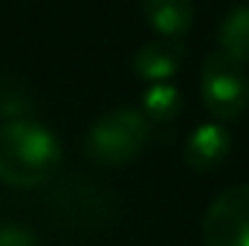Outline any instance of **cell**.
I'll return each instance as SVG.
<instances>
[{"label": "cell", "mask_w": 249, "mask_h": 246, "mask_svg": "<svg viewBox=\"0 0 249 246\" xmlns=\"http://www.w3.org/2000/svg\"><path fill=\"white\" fill-rule=\"evenodd\" d=\"M58 136L32 119L0 124V183L12 188H38L61 168Z\"/></svg>", "instance_id": "obj_1"}, {"label": "cell", "mask_w": 249, "mask_h": 246, "mask_svg": "<svg viewBox=\"0 0 249 246\" xmlns=\"http://www.w3.org/2000/svg\"><path fill=\"white\" fill-rule=\"evenodd\" d=\"M148 142H151V122L133 107H116L99 116L87 130L84 154L96 165L116 168L133 162Z\"/></svg>", "instance_id": "obj_2"}, {"label": "cell", "mask_w": 249, "mask_h": 246, "mask_svg": "<svg viewBox=\"0 0 249 246\" xmlns=\"http://www.w3.org/2000/svg\"><path fill=\"white\" fill-rule=\"evenodd\" d=\"M200 96L214 122H232L249 107V75L244 64L214 50L203 61Z\"/></svg>", "instance_id": "obj_3"}, {"label": "cell", "mask_w": 249, "mask_h": 246, "mask_svg": "<svg viewBox=\"0 0 249 246\" xmlns=\"http://www.w3.org/2000/svg\"><path fill=\"white\" fill-rule=\"evenodd\" d=\"M206 246H249V185L223 191L203 217Z\"/></svg>", "instance_id": "obj_4"}, {"label": "cell", "mask_w": 249, "mask_h": 246, "mask_svg": "<svg viewBox=\"0 0 249 246\" xmlns=\"http://www.w3.org/2000/svg\"><path fill=\"white\" fill-rule=\"evenodd\" d=\"M183 58H186V44L183 41L160 38V41H151L142 50H136L130 67H133L136 78H142L148 84H162V81H171L180 72Z\"/></svg>", "instance_id": "obj_5"}, {"label": "cell", "mask_w": 249, "mask_h": 246, "mask_svg": "<svg viewBox=\"0 0 249 246\" xmlns=\"http://www.w3.org/2000/svg\"><path fill=\"white\" fill-rule=\"evenodd\" d=\"M232 148V133L223 122H203L186 139V165L191 171H212L217 168Z\"/></svg>", "instance_id": "obj_6"}, {"label": "cell", "mask_w": 249, "mask_h": 246, "mask_svg": "<svg viewBox=\"0 0 249 246\" xmlns=\"http://www.w3.org/2000/svg\"><path fill=\"white\" fill-rule=\"evenodd\" d=\"M145 20L165 41H183L194 23V0H142Z\"/></svg>", "instance_id": "obj_7"}, {"label": "cell", "mask_w": 249, "mask_h": 246, "mask_svg": "<svg viewBox=\"0 0 249 246\" xmlns=\"http://www.w3.org/2000/svg\"><path fill=\"white\" fill-rule=\"evenodd\" d=\"M217 50L244 67L249 64V3L235 6L223 18V23L217 29Z\"/></svg>", "instance_id": "obj_8"}, {"label": "cell", "mask_w": 249, "mask_h": 246, "mask_svg": "<svg viewBox=\"0 0 249 246\" xmlns=\"http://www.w3.org/2000/svg\"><path fill=\"white\" fill-rule=\"evenodd\" d=\"M183 110V93L177 84L162 81V84H148V90L142 93V107L139 113L151 124H165L174 122Z\"/></svg>", "instance_id": "obj_9"}, {"label": "cell", "mask_w": 249, "mask_h": 246, "mask_svg": "<svg viewBox=\"0 0 249 246\" xmlns=\"http://www.w3.org/2000/svg\"><path fill=\"white\" fill-rule=\"evenodd\" d=\"M32 110H35L32 93L20 81L0 75V119L3 122H18V119H26Z\"/></svg>", "instance_id": "obj_10"}, {"label": "cell", "mask_w": 249, "mask_h": 246, "mask_svg": "<svg viewBox=\"0 0 249 246\" xmlns=\"http://www.w3.org/2000/svg\"><path fill=\"white\" fill-rule=\"evenodd\" d=\"M0 246H38V235L26 226L3 223L0 226Z\"/></svg>", "instance_id": "obj_11"}]
</instances>
